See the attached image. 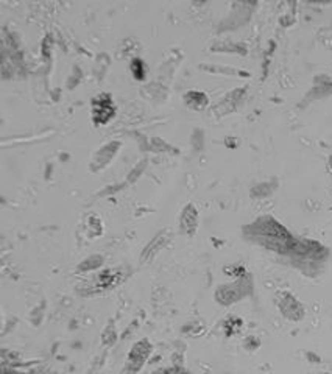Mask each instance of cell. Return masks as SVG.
Returning a JSON list of instances; mask_svg holds the SVG:
<instances>
[{"instance_id": "cell-1", "label": "cell", "mask_w": 332, "mask_h": 374, "mask_svg": "<svg viewBox=\"0 0 332 374\" xmlns=\"http://www.w3.org/2000/svg\"><path fill=\"white\" fill-rule=\"evenodd\" d=\"M197 226H198V214L195 211V207L189 204L184 207L182 215H181V230L184 234L193 235L197 231Z\"/></svg>"}]
</instances>
